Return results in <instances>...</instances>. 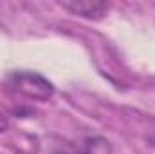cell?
<instances>
[{"mask_svg": "<svg viewBox=\"0 0 155 154\" xmlns=\"http://www.w3.org/2000/svg\"><path fill=\"white\" fill-rule=\"evenodd\" d=\"M7 85L13 91L24 94L27 98L38 100V102H45L54 94V85L45 76H41L40 73H35V71H13V73H9Z\"/></svg>", "mask_w": 155, "mask_h": 154, "instance_id": "cell-1", "label": "cell"}, {"mask_svg": "<svg viewBox=\"0 0 155 154\" xmlns=\"http://www.w3.org/2000/svg\"><path fill=\"white\" fill-rule=\"evenodd\" d=\"M60 5L74 15H79L83 18H88V20H99L103 18L108 9H110V4L107 2H87V0H72V2H60Z\"/></svg>", "mask_w": 155, "mask_h": 154, "instance_id": "cell-2", "label": "cell"}, {"mask_svg": "<svg viewBox=\"0 0 155 154\" xmlns=\"http://www.w3.org/2000/svg\"><path fill=\"white\" fill-rule=\"evenodd\" d=\"M81 154H112V145L101 136H88L81 143Z\"/></svg>", "mask_w": 155, "mask_h": 154, "instance_id": "cell-3", "label": "cell"}, {"mask_svg": "<svg viewBox=\"0 0 155 154\" xmlns=\"http://www.w3.org/2000/svg\"><path fill=\"white\" fill-rule=\"evenodd\" d=\"M7 127H9V120H7V116L0 111V132H4Z\"/></svg>", "mask_w": 155, "mask_h": 154, "instance_id": "cell-4", "label": "cell"}, {"mask_svg": "<svg viewBox=\"0 0 155 154\" xmlns=\"http://www.w3.org/2000/svg\"><path fill=\"white\" fill-rule=\"evenodd\" d=\"M60 154H67V152H60Z\"/></svg>", "mask_w": 155, "mask_h": 154, "instance_id": "cell-5", "label": "cell"}]
</instances>
